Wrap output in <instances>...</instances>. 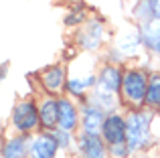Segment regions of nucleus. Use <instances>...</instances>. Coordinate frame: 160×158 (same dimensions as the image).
<instances>
[{"label":"nucleus","mask_w":160,"mask_h":158,"mask_svg":"<svg viewBox=\"0 0 160 158\" xmlns=\"http://www.w3.org/2000/svg\"><path fill=\"white\" fill-rule=\"evenodd\" d=\"M150 140V116L144 111H132L126 118V144L128 150H140Z\"/></svg>","instance_id":"1"},{"label":"nucleus","mask_w":160,"mask_h":158,"mask_svg":"<svg viewBox=\"0 0 160 158\" xmlns=\"http://www.w3.org/2000/svg\"><path fill=\"white\" fill-rule=\"evenodd\" d=\"M146 91H148V75L140 69L128 71L122 79V93L124 101L132 103L134 107H140L146 101Z\"/></svg>","instance_id":"2"},{"label":"nucleus","mask_w":160,"mask_h":158,"mask_svg":"<svg viewBox=\"0 0 160 158\" xmlns=\"http://www.w3.org/2000/svg\"><path fill=\"white\" fill-rule=\"evenodd\" d=\"M12 122L14 128L20 132H32L41 124L39 120V107H35L32 101H20L16 103L14 111H12Z\"/></svg>","instance_id":"3"},{"label":"nucleus","mask_w":160,"mask_h":158,"mask_svg":"<svg viewBox=\"0 0 160 158\" xmlns=\"http://www.w3.org/2000/svg\"><path fill=\"white\" fill-rule=\"evenodd\" d=\"M103 138L109 146H122L126 144V120L118 114H112L103 122Z\"/></svg>","instance_id":"4"},{"label":"nucleus","mask_w":160,"mask_h":158,"mask_svg":"<svg viewBox=\"0 0 160 158\" xmlns=\"http://www.w3.org/2000/svg\"><path fill=\"white\" fill-rule=\"evenodd\" d=\"M59 150V144L55 140L53 134H39L35 140L31 142V148H28V156L31 158H55Z\"/></svg>","instance_id":"5"},{"label":"nucleus","mask_w":160,"mask_h":158,"mask_svg":"<svg viewBox=\"0 0 160 158\" xmlns=\"http://www.w3.org/2000/svg\"><path fill=\"white\" fill-rule=\"evenodd\" d=\"M122 79L124 75L120 73V69L113 67V65H108V67L102 69V73H99V89L98 91H106V93H116L118 89H122Z\"/></svg>","instance_id":"6"},{"label":"nucleus","mask_w":160,"mask_h":158,"mask_svg":"<svg viewBox=\"0 0 160 158\" xmlns=\"http://www.w3.org/2000/svg\"><path fill=\"white\" fill-rule=\"evenodd\" d=\"M79 148H81L85 158H106V146L98 134H83L79 138Z\"/></svg>","instance_id":"7"},{"label":"nucleus","mask_w":160,"mask_h":158,"mask_svg":"<svg viewBox=\"0 0 160 158\" xmlns=\"http://www.w3.org/2000/svg\"><path fill=\"white\" fill-rule=\"evenodd\" d=\"M39 120L45 128H55L59 126V99H53V97H47L41 101L39 106Z\"/></svg>","instance_id":"8"},{"label":"nucleus","mask_w":160,"mask_h":158,"mask_svg":"<svg viewBox=\"0 0 160 158\" xmlns=\"http://www.w3.org/2000/svg\"><path fill=\"white\" fill-rule=\"evenodd\" d=\"M77 126V110L69 99H59V130L71 132Z\"/></svg>","instance_id":"9"},{"label":"nucleus","mask_w":160,"mask_h":158,"mask_svg":"<svg viewBox=\"0 0 160 158\" xmlns=\"http://www.w3.org/2000/svg\"><path fill=\"white\" fill-rule=\"evenodd\" d=\"M43 79V85L47 87L49 93H59L63 89V83H65V69L61 65H55V67H49L47 71L41 75Z\"/></svg>","instance_id":"10"},{"label":"nucleus","mask_w":160,"mask_h":158,"mask_svg":"<svg viewBox=\"0 0 160 158\" xmlns=\"http://www.w3.org/2000/svg\"><path fill=\"white\" fill-rule=\"evenodd\" d=\"M140 39L148 49L160 55V22H144L140 24Z\"/></svg>","instance_id":"11"},{"label":"nucleus","mask_w":160,"mask_h":158,"mask_svg":"<svg viewBox=\"0 0 160 158\" xmlns=\"http://www.w3.org/2000/svg\"><path fill=\"white\" fill-rule=\"evenodd\" d=\"M103 122H106L103 111L99 110L98 106L85 107V114H83V130H85L87 134H98L103 128Z\"/></svg>","instance_id":"12"},{"label":"nucleus","mask_w":160,"mask_h":158,"mask_svg":"<svg viewBox=\"0 0 160 158\" xmlns=\"http://www.w3.org/2000/svg\"><path fill=\"white\" fill-rule=\"evenodd\" d=\"M28 138L27 136H18V138H12L6 142L4 146V158H27L28 156Z\"/></svg>","instance_id":"13"},{"label":"nucleus","mask_w":160,"mask_h":158,"mask_svg":"<svg viewBox=\"0 0 160 158\" xmlns=\"http://www.w3.org/2000/svg\"><path fill=\"white\" fill-rule=\"evenodd\" d=\"M142 10H138V18H142L144 22H152V20H160V0H144L140 4Z\"/></svg>","instance_id":"14"},{"label":"nucleus","mask_w":160,"mask_h":158,"mask_svg":"<svg viewBox=\"0 0 160 158\" xmlns=\"http://www.w3.org/2000/svg\"><path fill=\"white\" fill-rule=\"evenodd\" d=\"M146 103L150 107H160V75L154 73L148 79V91H146Z\"/></svg>","instance_id":"15"},{"label":"nucleus","mask_w":160,"mask_h":158,"mask_svg":"<svg viewBox=\"0 0 160 158\" xmlns=\"http://www.w3.org/2000/svg\"><path fill=\"white\" fill-rule=\"evenodd\" d=\"M93 81H95L93 73H91L89 77H85V79H81V77H71L69 83H67V89H69L73 95H83V91H85Z\"/></svg>","instance_id":"16"},{"label":"nucleus","mask_w":160,"mask_h":158,"mask_svg":"<svg viewBox=\"0 0 160 158\" xmlns=\"http://www.w3.org/2000/svg\"><path fill=\"white\" fill-rule=\"evenodd\" d=\"M53 136H55V140H57V144H59L61 148H67V146H69L71 140H69V134H67L65 130H57Z\"/></svg>","instance_id":"17"}]
</instances>
